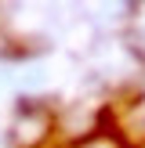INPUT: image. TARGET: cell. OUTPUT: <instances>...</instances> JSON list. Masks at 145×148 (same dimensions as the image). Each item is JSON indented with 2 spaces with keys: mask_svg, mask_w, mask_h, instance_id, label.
Returning <instances> with one entry per match:
<instances>
[{
  "mask_svg": "<svg viewBox=\"0 0 145 148\" xmlns=\"http://www.w3.org/2000/svg\"><path fill=\"white\" fill-rule=\"evenodd\" d=\"M105 119H109V105L102 98H80V101H72V105H65L58 112L55 134H62V141L72 148L80 141H87V137L102 134V130H109Z\"/></svg>",
  "mask_w": 145,
  "mask_h": 148,
  "instance_id": "2",
  "label": "cell"
},
{
  "mask_svg": "<svg viewBox=\"0 0 145 148\" xmlns=\"http://www.w3.org/2000/svg\"><path fill=\"white\" fill-rule=\"evenodd\" d=\"M134 148H145V141H138V145H134Z\"/></svg>",
  "mask_w": 145,
  "mask_h": 148,
  "instance_id": "4",
  "label": "cell"
},
{
  "mask_svg": "<svg viewBox=\"0 0 145 148\" xmlns=\"http://www.w3.org/2000/svg\"><path fill=\"white\" fill-rule=\"evenodd\" d=\"M58 108L51 98L40 94H18L11 105V123H7V145L11 148H44L55 134Z\"/></svg>",
  "mask_w": 145,
  "mask_h": 148,
  "instance_id": "1",
  "label": "cell"
},
{
  "mask_svg": "<svg viewBox=\"0 0 145 148\" xmlns=\"http://www.w3.org/2000/svg\"><path fill=\"white\" fill-rule=\"evenodd\" d=\"M72 148H123V141H120V134L109 127V130H102V134L87 137V141H80V145H72Z\"/></svg>",
  "mask_w": 145,
  "mask_h": 148,
  "instance_id": "3",
  "label": "cell"
}]
</instances>
